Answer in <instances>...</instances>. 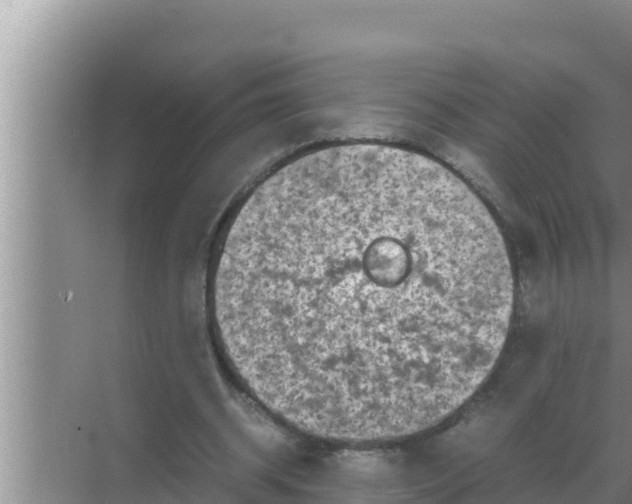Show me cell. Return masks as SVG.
Listing matches in <instances>:
<instances>
[{
	"label": "cell",
	"mask_w": 632,
	"mask_h": 504,
	"mask_svg": "<svg viewBox=\"0 0 632 504\" xmlns=\"http://www.w3.org/2000/svg\"><path fill=\"white\" fill-rule=\"evenodd\" d=\"M514 303L492 215L419 153H304L244 199L216 252L212 310L249 392L293 427L346 443L432 428L484 383Z\"/></svg>",
	"instance_id": "6da1fadb"
}]
</instances>
